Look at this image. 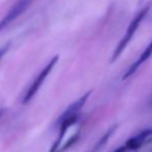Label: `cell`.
I'll return each instance as SVG.
<instances>
[{
  "mask_svg": "<svg viewBox=\"0 0 152 152\" xmlns=\"http://www.w3.org/2000/svg\"><path fill=\"white\" fill-rule=\"evenodd\" d=\"M150 7H151V2H149V3L147 4L146 6H144V7H143L142 10H141L140 12L134 16V18L132 20L129 26L127 27V30H126L125 34H124V36L122 37V39L119 42L118 46H117V48L115 49L114 53H113V56H112L111 61H110L111 63H113L114 61L117 60V58L121 55V53L123 52V50L126 48V46L128 45V42L132 40V36L134 35V33H136L137 29L139 28V26H140V24L143 21V19H144L145 17H146V15L148 14Z\"/></svg>",
  "mask_w": 152,
  "mask_h": 152,
  "instance_id": "1",
  "label": "cell"
},
{
  "mask_svg": "<svg viewBox=\"0 0 152 152\" xmlns=\"http://www.w3.org/2000/svg\"><path fill=\"white\" fill-rule=\"evenodd\" d=\"M58 59H59L58 55H56L55 57H53V58L49 61V63L47 64L44 68H42V72L37 75V77L34 79V81L32 82L30 87H29L28 90H27L26 93H25L24 97H23V100H22L23 104H28L32 98L34 97V95L37 93V91L39 90V88L42 87V85L44 84V82L47 79V77L50 75V72H52V69L54 68V66L56 65V63L58 62Z\"/></svg>",
  "mask_w": 152,
  "mask_h": 152,
  "instance_id": "2",
  "label": "cell"
},
{
  "mask_svg": "<svg viewBox=\"0 0 152 152\" xmlns=\"http://www.w3.org/2000/svg\"><path fill=\"white\" fill-rule=\"evenodd\" d=\"M32 0H19L14 6L10 10V12L0 20V33L7 28L16 19H18L31 4Z\"/></svg>",
  "mask_w": 152,
  "mask_h": 152,
  "instance_id": "3",
  "label": "cell"
},
{
  "mask_svg": "<svg viewBox=\"0 0 152 152\" xmlns=\"http://www.w3.org/2000/svg\"><path fill=\"white\" fill-rule=\"evenodd\" d=\"M91 93H92V90L86 92V93H85L83 96H81L79 99H77L75 102H72V104H69V106L67 107V109H66V110L62 113L60 116L58 117V119L56 120L57 125H59V123H60L62 120L68 118V117L74 116V115H79L80 111L82 110V108L84 107V104H86L87 99H88L89 96L91 95Z\"/></svg>",
  "mask_w": 152,
  "mask_h": 152,
  "instance_id": "4",
  "label": "cell"
},
{
  "mask_svg": "<svg viewBox=\"0 0 152 152\" xmlns=\"http://www.w3.org/2000/svg\"><path fill=\"white\" fill-rule=\"evenodd\" d=\"M152 134V128H146V129H143L141 132H139L137 136L132 137V138L128 139L125 143V148L126 150H132L136 151L138 149H140L142 147L143 143L145 142L147 138H149Z\"/></svg>",
  "mask_w": 152,
  "mask_h": 152,
  "instance_id": "5",
  "label": "cell"
},
{
  "mask_svg": "<svg viewBox=\"0 0 152 152\" xmlns=\"http://www.w3.org/2000/svg\"><path fill=\"white\" fill-rule=\"evenodd\" d=\"M151 55H152V40H151L150 44L148 45V47L144 50V52L142 53V55L140 56L139 60H137L134 64H132V65L129 66V68L127 69V72H126L125 75L123 76V80H126V79L129 78L132 75H134V72L138 70V68L140 67L141 64L144 63L146 60H148L149 57H150Z\"/></svg>",
  "mask_w": 152,
  "mask_h": 152,
  "instance_id": "6",
  "label": "cell"
},
{
  "mask_svg": "<svg viewBox=\"0 0 152 152\" xmlns=\"http://www.w3.org/2000/svg\"><path fill=\"white\" fill-rule=\"evenodd\" d=\"M117 126H118V124H114L113 126H111L110 128H109L108 130H107L106 132H104V134L102 137V138L99 139V141H98L97 144L94 146L93 150L91 152H98L100 150V149H102L104 146H106V144L108 143V141L110 140V138L112 137V134L115 132V130H116Z\"/></svg>",
  "mask_w": 152,
  "mask_h": 152,
  "instance_id": "7",
  "label": "cell"
},
{
  "mask_svg": "<svg viewBox=\"0 0 152 152\" xmlns=\"http://www.w3.org/2000/svg\"><path fill=\"white\" fill-rule=\"evenodd\" d=\"M79 138H80V132H76V134H74L72 137H70L69 139H68V141L65 143V144L63 145V146H60L58 148V150H57V152H64L66 151L68 148H70V147L72 146L74 144H76L77 141L79 140Z\"/></svg>",
  "mask_w": 152,
  "mask_h": 152,
  "instance_id": "8",
  "label": "cell"
},
{
  "mask_svg": "<svg viewBox=\"0 0 152 152\" xmlns=\"http://www.w3.org/2000/svg\"><path fill=\"white\" fill-rule=\"evenodd\" d=\"M10 46H12V44H10V42H6L5 45H3V46L0 48V61H1V59L4 57V55L6 54V53L10 51Z\"/></svg>",
  "mask_w": 152,
  "mask_h": 152,
  "instance_id": "9",
  "label": "cell"
},
{
  "mask_svg": "<svg viewBox=\"0 0 152 152\" xmlns=\"http://www.w3.org/2000/svg\"><path fill=\"white\" fill-rule=\"evenodd\" d=\"M125 151H126L125 146H121V147H119V148H117L114 152H125Z\"/></svg>",
  "mask_w": 152,
  "mask_h": 152,
  "instance_id": "10",
  "label": "cell"
},
{
  "mask_svg": "<svg viewBox=\"0 0 152 152\" xmlns=\"http://www.w3.org/2000/svg\"><path fill=\"white\" fill-rule=\"evenodd\" d=\"M3 113H4V109H0V117L3 115Z\"/></svg>",
  "mask_w": 152,
  "mask_h": 152,
  "instance_id": "11",
  "label": "cell"
}]
</instances>
